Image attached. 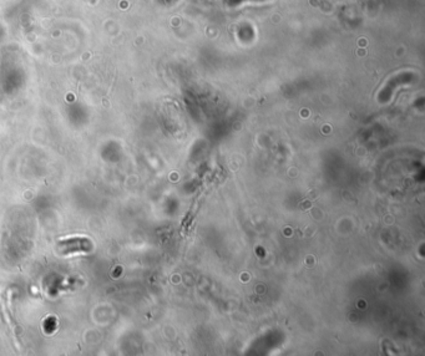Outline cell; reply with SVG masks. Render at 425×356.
<instances>
[{"label":"cell","mask_w":425,"mask_h":356,"mask_svg":"<svg viewBox=\"0 0 425 356\" xmlns=\"http://www.w3.org/2000/svg\"><path fill=\"white\" fill-rule=\"evenodd\" d=\"M62 254H70V253H89L93 249V244L87 238H71L62 241L57 245Z\"/></svg>","instance_id":"obj_1"}]
</instances>
